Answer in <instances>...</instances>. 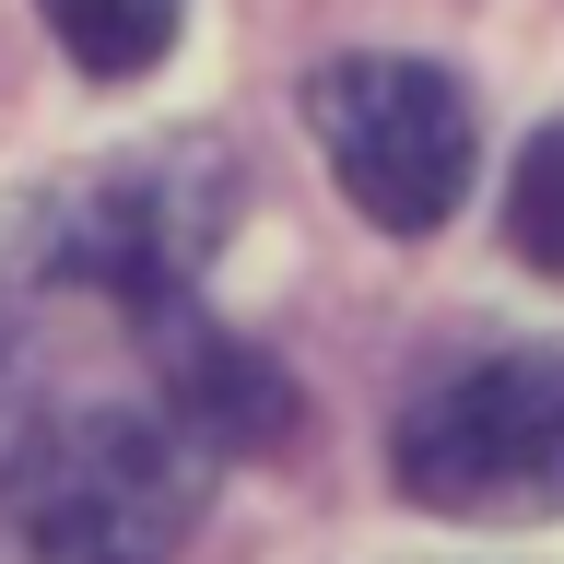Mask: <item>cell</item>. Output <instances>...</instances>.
I'll return each mask as SVG.
<instances>
[{"mask_svg":"<svg viewBox=\"0 0 564 564\" xmlns=\"http://www.w3.org/2000/svg\"><path fill=\"white\" fill-rule=\"evenodd\" d=\"M141 329H153V365H165V423L188 447H282V423H294L282 365H259L200 306H165V317H141Z\"/></svg>","mask_w":564,"mask_h":564,"instance_id":"5","label":"cell"},{"mask_svg":"<svg viewBox=\"0 0 564 564\" xmlns=\"http://www.w3.org/2000/svg\"><path fill=\"white\" fill-rule=\"evenodd\" d=\"M506 247L564 282V130H541L518 153V176H506Z\"/></svg>","mask_w":564,"mask_h":564,"instance_id":"7","label":"cell"},{"mask_svg":"<svg viewBox=\"0 0 564 564\" xmlns=\"http://www.w3.org/2000/svg\"><path fill=\"white\" fill-rule=\"evenodd\" d=\"M47 35L95 83H130V70H153L176 47V0H47Z\"/></svg>","mask_w":564,"mask_h":564,"instance_id":"6","label":"cell"},{"mask_svg":"<svg viewBox=\"0 0 564 564\" xmlns=\"http://www.w3.org/2000/svg\"><path fill=\"white\" fill-rule=\"evenodd\" d=\"M306 130L341 176V200L388 236H435L470 188V95L435 59H329L306 83Z\"/></svg>","mask_w":564,"mask_h":564,"instance_id":"3","label":"cell"},{"mask_svg":"<svg viewBox=\"0 0 564 564\" xmlns=\"http://www.w3.org/2000/svg\"><path fill=\"white\" fill-rule=\"evenodd\" d=\"M388 470L435 518H553L564 506V352H506V365H458L423 388Z\"/></svg>","mask_w":564,"mask_h":564,"instance_id":"2","label":"cell"},{"mask_svg":"<svg viewBox=\"0 0 564 564\" xmlns=\"http://www.w3.org/2000/svg\"><path fill=\"white\" fill-rule=\"evenodd\" d=\"M212 224H224V176L188 165V141H153V165L95 176L59 212V271L118 294L130 317H165V306H188V271H200Z\"/></svg>","mask_w":564,"mask_h":564,"instance_id":"4","label":"cell"},{"mask_svg":"<svg viewBox=\"0 0 564 564\" xmlns=\"http://www.w3.org/2000/svg\"><path fill=\"white\" fill-rule=\"evenodd\" d=\"M200 506V447L165 412L47 400L0 435V541L12 564H176Z\"/></svg>","mask_w":564,"mask_h":564,"instance_id":"1","label":"cell"}]
</instances>
